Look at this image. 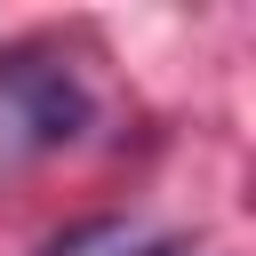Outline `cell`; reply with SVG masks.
Masks as SVG:
<instances>
[{
    "mask_svg": "<svg viewBox=\"0 0 256 256\" xmlns=\"http://www.w3.org/2000/svg\"><path fill=\"white\" fill-rule=\"evenodd\" d=\"M0 104H8V120L24 128V144H64V136L88 128V88L72 80V64L32 56V48L0 56Z\"/></svg>",
    "mask_w": 256,
    "mask_h": 256,
    "instance_id": "1",
    "label": "cell"
}]
</instances>
